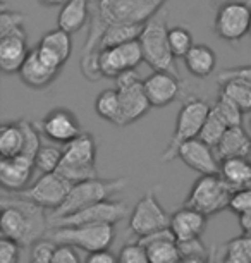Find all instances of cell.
<instances>
[{"label":"cell","mask_w":251,"mask_h":263,"mask_svg":"<svg viewBox=\"0 0 251 263\" xmlns=\"http://www.w3.org/2000/svg\"><path fill=\"white\" fill-rule=\"evenodd\" d=\"M85 263H119V258L107 248V250H98V251L88 253Z\"/></svg>","instance_id":"43"},{"label":"cell","mask_w":251,"mask_h":263,"mask_svg":"<svg viewBox=\"0 0 251 263\" xmlns=\"http://www.w3.org/2000/svg\"><path fill=\"white\" fill-rule=\"evenodd\" d=\"M36 127L42 136L61 145H67L83 133L80 119L67 108H53L42 119L40 124H36Z\"/></svg>","instance_id":"15"},{"label":"cell","mask_w":251,"mask_h":263,"mask_svg":"<svg viewBox=\"0 0 251 263\" xmlns=\"http://www.w3.org/2000/svg\"><path fill=\"white\" fill-rule=\"evenodd\" d=\"M43 7H62L67 0H38Z\"/></svg>","instance_id":"45"},{"label":"cell","mask_w":251,"mask_h":263,"mask_svg":"<svg viewBox=\"0 0 251 263\" xmlns=\"http://www.w3.org/2000/svg\"><path fill=\"white\" fill-rule=\"evenodd\" d=\"M29 52L26 33L0 36V71L6 76L19 72Z\"/></svg>","instance_id":"23"},{"label":"cell","mask_w":251,"mask_h":263,"mask_svg":"<svg viewBox=\"0 0 251 263\" xmlns=\"http://www.w3.org/2000/svg\"><path fill=\"white\" fill-rule=\"evenodd\" d=\"M71 187L72 182L55 171V172L42 174L40 179L34 182L33 186H29L28 190H23L19 193H14V195L31 200L36 205L43 206L45 210L55 212L66 201Z\"/></svg>","instance_id":"10"},{"label":"cell","mask_w":251,"mask_h":263,"mask_svg":"<svg viewBox=\"0 0 251 263\" xmlns=\"http://www.w3.org/2000/svg\"><path fill=\"white\" fill-rule=\"evenodd\" d=\"M52 263H81L80 255L76 253V248L71 245H57L53 253Z\"/></svg>","instance_id":"42"},{"label":"cell","mask_w":251,"mask_h":263,"mask_svg":"<svg viewBox=\"0 0 251 263\" xmlns=\"http://www.w3.org/2000/svg\"><path fill=\"white\" fill-rule=\"evenodd\" d=\"M206 215L191 206L179 208L174 215H170V229L174 232L177 242L191 239H200L206 229Z\"/></svg>","instance_id":"22"},{"label":"cell","mask_w":251,"mask_h":263,"mask_svg":"<svg viewBox=\"0 0 251 263\" xmlns=\"http://www.w3.org/2000/svg\"><path fill=\"white\" fill-rule=\"evenodd\" d=\"M227 129H229L227 122H225L224 119L219 116V112L211 107V110L208 114V117H206V121L203 124V129H201L198 138L201 141H205L208 146L215 148L220 143V140H222V136L225 135Z\"/></svg>","instance_id":"31"},{"label":"cell","mask_w":251,"mask_h":263,"mask_svg":"<svg viewBox=\"0 0 251 263\" xmlns=\"http://www.w3.org/2000/svg\"><path fill=\"white\" fill-rule=\"evenodd\" d=\"M57 242L43 237L31 246V260L29 263H52L53 253H55Z\"/></svg>","instance_id":"38"},{"label":"cell","mask_w":251,"mask_h":263,"mask_svg":"<svg viewBox=\"0 0 251 263\" xmlns=\"http://www.w3.org/2000/svg\"><path fill=\"white\" fill-rule=\"evenodd\" d=\"M220 176L234 191L251 190V163L246 157H230L220 160Z\"/></svg>","instance_id":"25"},{"label":"cell","mask_w":251,"mask_h":263,"mask_svg":"<svg viewBox=\"0 0 251 263\" xmlns=\"http://www.w3.org/2000/svg\"><path fill=\"white\" fill-rule=\"evenodd\" d=\"M95 110L98 114V117H102L103 121L117 124V119H119V112H121L119 91L115 88L114 90H103L95 98Z\"/></svg>","instance_id":"30"},{"label":"cell","mask_w":251,"mask_h":263,"mask_svg":"<svg viewBox=\"0 0 251 263\" xmlns=\"http://www.w3.org/2000/svg\"><path fill=\"white\" fill-rule=\"evenodd\" d=\"M234 193L236 191L220 174L200 176V179H196L191 187L184 205L195 208L206 217H211L225 208H230Z\"/></svg>","instance_id":"6"},{"label":"cell","mask_w":251,"mask_h":263,"mask_svg":"<svg viewBox=\"0 0 251 263\" xmlns=\"http://www.w3.org/2000/svg\"><path fill=\"white\" fill-rule=\"evenodd\" d=\"M251 7L239 0H230L219 7L215 16V33L229 43L239 42L249 34Z\"/></svg>","instance_id":"13"},{"label":"cell","mask_w":251,"mask_h":263,"mask_svg":"<svg viewBox=\"0 0 251 263\" xmlns=\"http://www.w3.org/2000/svg\"><path fill=\"white\" fill-rule=\"evenodd\" d=\"M138 242L146 248L150 263H179L183 258L179 242H177L170 227L143 236L138 239Z\"/></svg>","instance_id":"19"},{"label":"cell","mask_w":251,"mask_h":263,"mask_svg":"<svg viewBox=\"0 0 251 263\" xmlns=\"http://www.w3.org/2000/svg\"><path fill=\"white\" fill-rule=\"evenodd\" d=\"M169 0H98L93 6L105 26L115 23L145 24L157 16Z\"/></svg>","instance_id":"8"},{"label":"cell","mask_w":251,"mask_h":263,"mask_svg":"<svg viewBox=\"0 0 251 263\" xmlns=\"http://www.w3.org/2000/svg\"><path fill=\"white\" fill-rule=\"evenodd\" d=\"M64 148H59L55 145H42L40 150L34 158V168L40 174L55 172L62 162Z\"/></svg>","instance_id":"33"},{"label":"cell","mask_w":251,"mask_h":263,"mask_svg":"<svg viewBox=\"0 0 251 263\" xmlns=\"http://www.w3.org/2000/svg\"><path fill=\"white\" fill-rule=\"evenodd\" d=\"M129 208L124 201L119 200H105L95 205L83 208L80 212H74L71 215L61 217L52 220V227L64 226H83V224H119L124 220Z\"/></svg>","instance_id":"12"},{"label":"cell","mask_w":251,"mask_h":263,"mask_svg":"<svg viewBox=\"0 0 251 263\" xmlns=\"http://www.w3.org/2000/svg\"><path fill=\"white\" fill-rule=\"evenodd\" d=\"M48 239L57 245H71L83 251L93 253L98 250H107L115 239L114 224H83V226H64L52 227L47 232Z\"/></svg>","instance_id":"7"},{"label":"cell","mask_w":251,"mask_h":263,"mask_svg":"<svg viewBox=\"0 0 251 263\" xmlns=\"http://www.w3.org/2000/svg\"><path fill=\"white\" fill-rule=\"evenodd\" d=\"M220 93L227 95L230 100H234L244 112L251 110V86L239 79H227L220 83Z\"/></svg>","instance_id":"32"},{"label":"cell","mask_w":251,"mask_h":263,"mask_svg":"<svg viewBox=\"0 0 251 263\" xmlns=\"http://www.w3.org/2000/svg\"><path fill=\"white\" fill-rule=\"evenodd\" d=\"M227 79H239L246 84L251 86V66H239V67H229L220 71V74L217 76L219 83H224Z\"/></svg>","instance_id":"40"},{"label":"cell","mask_w":251,"mask_h":263,"mask_svg":"<svg viewBox=\"0 0 251 263\" xmlns=\"http://www.w3.org/2000/svg\"><path fill=\"white\" fill-rule=\"evenodd\" d=\"M126 182V177H115V179H98V177H93V179L76 182V184H72L66 201L55 212H52L50 220L71 215V213L80 212L83 208L95 205V203L110 200L112 196H115L117 193L124 190Z\"/></svg>","instance_id":"3"},{"label":"cell","mask_w":251,"mask_h":263,"mask_svg":"<svg viewBox=\"0 0 251 263\" xmlns=\"http://www.w3.org/2000/svg\"><path fill=\"white\" fill-rule=\"evenodd\" d=\"M208 260H205V258H196V256H184V258H181L179 263H210Z\"/></svg>","instance_id":"46"},{"label":"cell","mask_w":251,"mask_h":263,"mask_svg":"<svg viewBox=\"0 0 251 263\" xmlns=\"http://www.w3.org/2000/svg\"><path fill=\"white\" fill-rule=\"evenodd\" d=\"M57 172L72 184L96 177V141L90 133L83 131L78 138L64 145L62 162Z\"/></svg>","instance_id":"4"},{"label":"cell","mask_w":251,"mask_h":263,"mask_svg":"<svg viewBox=\"0 0 251 263\" xmlns=\"http://www.w3.org/2000/svg\"><path fill=\"white\" fill-rule=\"evenodd\" d=\"M117 258H119V263H150L148 251L140 242H129L122 246Z\"/></svg>","instance_id":"37"},{"label":"cell","mask_w":251,"mask_h":263,"mask_svg":"<svg viewBox=\"0 0 251 263\" xmlns=\"http://www.w3.org/2000/svg\"><path fill=\"white\" fill-rule=\"evenodd\" d=\"M211 107H214L215 110L219 112V116L222 117L225 122H227L229 127L243 126V114H244V110L234 100H230L227 95L220 93L219 98H217V102H215Z\"/></svg>","instance_id":"35"},{"label":"cell","mask_w":251,"mask_h":263,"mask_svg":"<svg viewBox=\"0 0 251 263\" xmlns=\"http://www.w3.org/2000/svg\"><path fill=\"white\" fill-rule=\"evenodd\" d=\"M143 59L153 71L177 72L176 57L169 45V28H167V11H162L145 23L140 34Z\"/></svg>","instance_id":"2"},{"label":"cell","mask_w":251,"mask_h":263,"mask_svg":"<svg viewBox=\"0 0 251 263\" xmlns=\"http://www.w3.org/2000/svg\"><path fill=\"white\" fill-rule=\"evenodd\" d=\"M179 250H181V256H196V258H205L208 260L210 253L206 251L205 245L201 242V239H191V241H184L179 242Z\"/></svg>","instance_id":"41"},{"label":"cell","mask_w":251,"mask_h":263,"mask_svg":"<svg viewBox=\"0 0 251 263\" xmlns=\"http://www.w3.org/2000/svg\"><path fill=\"white\" fill-rule=\"evenodd\" d=\"M91 0H67L61 7L57 16V28L74 34L83 29L86 23H90L91 16Z\"/></svg>","instance_id":"24"},{"label":"cell","mask_w":251,"mask_h":263,"mask_svg":"<svg viewBox=\"0 0 251 263\" xmlns=\"http://www.w3.org/2000/svg\"><path fill=\"white\" fill-rule=\"evenodd\" d=\"M146 97L151 103V107H165L170 105L177 97L181 95V81L179 74L169 71H153L148 78L143 81Z\"/></svg>","instance_id":"17"},{"label":"cell","mask_w":251,"mask_h":263,"mask_svg":"<svg viewBox=\"0 0 251 263\" xmlns=\"http://www.w3.org/2000/svg\"><path fill=\"white\" fill-rule=\"evenodd\" d=\"M143 28H145V24H129V23L109 24L105 29V33L102 34L98 50H103V48L117 47V45H122V43L140 40V34L143 31Z\"/></svg>","instance_id":"29"},{"label":"cell","mask_w":251,"mask_h":263,"mask_svg":"<svg viewBox=\"0 0 251 263\" xmlns=\"http://www.w3.org/2000/svg\"><path fill=\"white\" fill-rule=\"evenodd\" d=\"M59 74H61V69L50 66V64L38 53L36 48H33V50L29 52V55L26 57V61L23 64L21 71H19L21 81L26 84V86L33 88V90H43V88L50 86L59 78Z\"/></svg>","instance_id":"21"},{"label":"cell","mask_w":251,"mask_h":263,"mask_svg":"<svg viewBox=\"0 0 251 263\" xmlns=\"http://www.w3.org/2000/svg\"><path fill=\"white\" fill-rule=\"evenodd\" d=\"M249 34H251V23H249Z\"/></svg>","instance_id":"48"},{"label":"cell","mask_w":251,"mask_h":263,"mask_svg":"<svg viewBox=\"0 0 251 263\" xmlns=\"http://www.w3.org/2000/svg\"><path fill=\"white\" fill-rule=\"evenodd\" d=\"M115 90L119 91L121 100V112L115 126H131L151 108V103L146 97L145 86L136 69L126 71L115 78Z\"/></svg>","instance_id":"9"},{"label":"cell","mask_w":251,"mask_h":263,"mask_svg":"<svg viewBox=\"0 0 251 263\" xmlns=\"http://www.w3.org/2000/svg\"><path fill=\"white\" fill-rule=\"evenodd\" d=\"M169 226L170 215L157 200L155 191H146L132 208L129 215V231L138 237H143Z\"/></svg>","instance_id":"11"},{"label":"cell","mask_w":251,"mask_h":263,"mask_svg":"<svg viewBox=\"0 0 251 263\" xmlns=\"http://www.w3.org/2000/svg\"><path fill=\"white\" fill-rule=\"evenodd\" d=\"M246 160H248V162L251 163V146H249V150H248V153H246Z\"/></svg>","instance_id":"47"},{"label":"cell","mask_w":251,"mask_h":263,"mask_svg":"<svg viewBox=\"0 0 251 263\" xmlns=\"http://www.w3.org/2000/svg\"><path fill=\"white\" fill-rule=\"evenodd\" d=\"M177 158L183 160L191 171L198 172L200 176L220 174V160L215 155V150L200 138L186 141L177 152Z\"/></svg>","instance_id":"16"},{"label":"cell","mask_w":251,"mask_h":263,"mask_svg":"<svg viewBox=\"0 0 251 263\" xmlns=\"http://www.w3.org/2000/svg\"><path fill=\"white\" fill-rule=\"evenodd\" d=\"M34 155L23 152L17 157L0 160V184L4 190L19 193L28 186L34 171Z\"/></svg>","instance_id":"18"},{"label":"cell","mask_w":251,"mask_h":263,"mask_svg":"<svg viewBox=\"0 0 251 263\" xmlns=\"http://www.w3.org/2000/svg\"><path fill=\"white\" fill-rule=\"evenodd\" d=\"M169 45H170V50L174 53L176 59H179V57L184 59L186 53H188L195 45L193 34H191L189 29L184 26L169 28Z\"/></svg>","instance_id":"34"},{"label":"cell","mask_w":251,"mask_h":263,"mask_svg":"<svg viewBox=\"0 0 251 263\" xmlns=\"http://www.w3.org/2000/svg\"><path fill=\"white\" fill-rule=\"evenodd\" d=\"M145 61L140 40L127 42L117 47L103 48L98 53V62H100V71L103 78L115 79L119 74L126 71H132Z\"/></svg>","instance_id":"14"},{"label":"cell","mask_w":251,"mask_h":263,"mask_svg":"<svg viewBox=\"0 0 251 263\" xmlns=\"http://www.w3.org/2000/svg\"><path fill=\"white\" fill-rule=\"evenodd\" d=\"M21 245L9 237L0 239V263H19L21 258Z\"/></svg>","instance_id":"39"},{"label":"cell","mask_w":251,"mask_h":263,"mask_svg":"<svg viewBox=\"0 0 251 263\" xmlns=\"http://www.w3.org/2000/svg\"><path fill=\"white\" fill-rule=\"evenodd\" d=\"M184 64L188 71L193 74L195 78H208L214 74L215 67H217V55L208 45L203 43H195L193 48L186 53Z\"/></svg>","instance_id":"27"},{"label":"cell","mask_w":251,"mask_h":263,"mask_svg":"<svg viewBox=\"0 0 251 263\" xmlns=\"http://www.w3.org/2000/svg\"><path fill=\"white\" fill-rule=\"evenodd\" d=\"M249 146H251V138L243 129V126H233L225 131L222 140H220V143L214 150L215 155L219 157V160H224V158H230V157H246Z\"/></svg>","instance_id":"26"},{"label":"cell","mask_w":251,"mask_h":263,"mask_svg":"<svg viewBox=\"0 0 251 263\" xmlns=\"http://www.w3.org/2000/svg\"><path fill=\"white\" fill-rule=\"evenodd\" d=\"M222 263H251V256L239 250L225 248V255H224Z\"/></svg>","instance_id":"44"},{"label":"cell","mask_w":251,"mask_h":263,"mask_svg":"<svg viewBox=\"0 0 251 263\" xmlns=\"http://www.w3.org/2000/svg\"><path fill=\"white\" fill-rule=\"evenodd\" d=\"M26 146V133L21 121L7 122L0 127V155L2 158H12L21 155Z\"/></svg>","instance_id":"28"},{"label":"cell","mask_w":251,"mask_h":263,"mask_svg":"<svg viewBox=\"0 0 251 263\" xmlns=\"http://www.w3.org/2000/svg\"><path fill=\"white\" fill-rule=\"evenodd\" d=\"M36 50L50 66L62 71V67L66 66V62L69 61V57H71V53H72L71 33L64 31L61 28L47 31L42 36Z\"/></svg>","instance_id":"20"},{"label":"cell","mask_w":251,"mask_h":263,"mask_svg":"<svg viewBox=\"0 0 251 263\" xmlns=\"http://www.w3.org/2000/svg\"><path fill=\"white\" fill-rule=\"evenodd\" d=\"M48 232V218L45 208L31 200L16 196L2 198V217H0V234L2 237L17 241L23 248H31L43 239Z\"/></svg>","instance_id":"1"},{"label":"cell","mask_w":251,"mask_h":263,"mask_svg":"<svg viewBox=\"0 0 251 263\" xmlns=\"http://www.w3.org/2000/svg\"><path fill=\"white\" fill-rule=\"evenodd\" d=\"M210 110L211 105L203 98H189L183 103V107L177 112L176 127L170 136V141L160 157L162 162H172L174 158H177V152L186 141L200 136Z\"/></svg>","instance_id":"5"},{"label":"cell","mask_w":251,"mask_h":263,"mask_svg":"<svg viewBox=\"0 0 251 263\" xmlns=\"http://www.w3.org/2000/svg\"><path fill=\"white\" fill-rule=\"evenodd\" d=\"M24 19H26L24 14L17 11H9V9L2 7V12H0V36L26 33V29H24Z\"/></svg>","instance_id":"36"}]
</instances>
